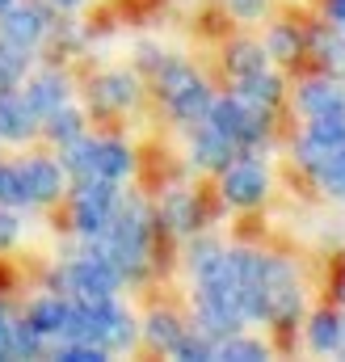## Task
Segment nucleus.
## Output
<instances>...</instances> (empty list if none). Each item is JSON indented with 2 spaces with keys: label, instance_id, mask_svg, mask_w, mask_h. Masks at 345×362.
<instances>
[{
  "label": "nucleus",
  "instance_id": "nucleus-1",
  "mask_svg": "<svg viewBox=\"0 0 345 362\" xmlns=\"http://www.w3.org/2000/svg\"><path fill=\"white\" fill-rule=\"evenodd\" d=\"M156 85H160V97L169 101V110L181 122H202V118H206V110H211V89H206L185 64L169 59V64L156 72Z\"/></svg>",
  "mask_w": 345,
  "mask_h": 362
},
{
  "label": "nucleus",
  "instance_id": "nucleus-2",
  "mask_svg": "<svg viewBox=\"0 0 345 362\" xmlns=\"http://www.w3.org/2000/svg\"><path fill=\"white\" fill-rule=\"evenodd\" d=\"M122 274L114 270L101 253H85L76 262H68L59 274V286L68 291V299H114Z\"/></svg>",
  "mask_w": 345,
  "mask_h": 362
},
{
  "label": "nucleus",
  "instance_id": "nucleus-3",
  "mask_svg": "<svg viewBox=\"0 0 345 362\" xmlns=\"http://www.w3.org/2000/svg\"><path fill=\"white\" fill-rule=\"evenodd\" d=\"M118 206V181L110 177H81L76 181V232L101 236L110 215Z\"/></svg>",
  "mask_w": 345,
  "mask_h": 362
},
{
  "label": "nucleus",
  "instance_id": "nucleus-4",
  "mask_svg": "<svg viewBox=\"0 0 345 362\" xmlns=\"http://www.w3.org/2000/svg\"><path fill=\"white\" fill-rule=\"evenodd\" d=\"M17 169V194H21V206H34V202H51L59 198L64 189V165L59 160H47V156H30Z\"/></svg>",
  "mask_w": 345,
  "mask_h": 362
},
{
  "label": "nucleus",
  "instance_id": "nucleus-5",
  "mask_svg": "<svg viewBox=\"0 0 345 362\" xmlns=\"http://www.w3.org/2000/svg\"><path fill=\"white\" fill-rule=\"evenodd\" d=\"M265 169H261L253 156H240V160H228L223 165V198L232 202V206H253L265 198Z\"/></svg>",
  "mask_w": 345,
  "mask_h": 362
},
{
  "label": "nucleus",
  "instance_id": "nucleus-6",
  "mask_svg": "<svg viewBox=\"0 0 345 362\" xmlns=\"http://www.w3.org/2000/svg\"><path fill=\"white\" fill-rule=\"evenodd\" d=\"M47 13L38 8V4H25V0H13L4 13H0V38L4 42H17V47H34V42H42V34H47Z\"/></svg>",
  "mask_w": 345,
  "mask_h": 362
},
{
  "label": "nucleus",
  "instance_id": "nucleus-7",
  "mask_svg": "<svg viewBox=\"0 0 345 362\" xmlns=\"http://www.w3.org/2000/svg\"><path fill=\"white\" fill-rule=\"evenodd\" d=\"M34 131H38V114L30 110V101L17 97V89L0 93V139H8V144H25Z\"/></svg>",
  "mask_w": 345,
  "mask_h": 362
},
{
  "label": "nucleus",
  "instance_id": "nucleus-8",
  "mask_svg": "<svg viewBox=\"0 0 345 362\" xmlns=\"http://www.w3.org/2000/svg\"><path fill=\"white\" fill-rule=\"evenodd\" d=\"M21 97L30 101V110H34L38 122H42L47 114H55L59 105H68V81H64L59 72H42V76L30 81V89L21 93Z\"/></svg>",
  "mask_w": 345,
  "mask_h": 362
},
{
  "label": "nucleus",
  "instance_id": "nucleus-9",
  "mask_svg": "<svg viewBox=\"0 0 345 362\" xmlns=\"http://www.w3.org/2000/svg\"><path fill=\"white\" fill-rule=\"evenodd\" d=\"M202 122H206V118H202ZM236 152H240V148H236L223 131H215L211 122L198 127V135H194V160H198L202 169H223L228 160H236Z\"/></svg>",
  "mask_w": 345,
  "mask_h": 362
},
{
  "label": "nucleus",
  "instance_id": "nucleus-10",
  "mask_svg": "<svg viewBox=\"0 0 345 362\" xmlns=\"http://www.w3.org/2000/svg\"><path fill=\"white\" fill-rule=\"evenodd\" d=\"M25 320H30L42 337H64V333H68V320H72V299L47 295V299H38V303L30 308Z\"/></svg>",
  "mask_w": 345,
  "mask_h": 362
},
{
  "label": "nucleus",
  "instance_id": "nucleus-11",
  "mask_svg": "<svg viewBox=\"0 0 345 362\" xmlns=\"http://www.w3.org/2000/svg\"><path fill=\"white\" fill-rule=\"evenodd\" d=\"M127 173H131V148L118 139H97L93 144V177L122 181Z\"/></svg>",
  "mask_w": 345,
  "mask_h": 362
},
{
  "label": "nucleus",
  "instance_id": "nucleus-12",
  "mask_svg": "<svg viewBox=\"0 0 345 362\" xmlns=\"http://www.w3.org/2000/svg\"><path fill=\"white\" fill-rule=\"evenodd\" d=\"M299 105L308 118H320V114H345V89L333 81H312L308 89L299 93Z\"/></svg>",
  "mask_w": 345,
  "mask_h": 362
},
{
  "label": "nucleus",
  "instance_id": "nucleus-13",
  "mask_svg": "<svg viewBox=\"0 0 345 362\" xmlns=\"http://www.w3.org/2000/svg\"><path fill=\"white\" fill-rule=\"evenodd\" d=\"M93 101H97L101 110H127V105L135 101V81L122 76V72H110V76H101V81L93 85Z\"/></svg>",
  "mask_w": 345,
  "mask_h": 362
},
{
  "label": "nucleus",
  "instance_id": "nucleus-14",
  "mask_svg": "<svg viewBox=\"0 0 345 362\" xmlns=\"http://www.w3.org/2000/svg\"><path fill=\"white\" fill-rule=\"evenodd\" d=\"M25 68H30V51L17 47V42H4V38H0V93L17 89L21 76H25Z\"/></svg>",
  "mask_w": 345,
  "mask_h": 362
},
{
  "label": "nucleus",
  "instance_id": "nucleus-15",
  "mask_svg": "<svg viewBox=\"0 0 345 362\" xmlns=\"http://www.w3.org/2000/svg\"><path fill=\"white\" fill-rule=\"evenodd\" d=\"M341 320H337V316H333V312H320V316H316V320H312V329H308V341H312V350H324V354H329V350H337V346H341Z\"/></svg>",
  "mask_w": 345,
  "mask_h": 362
},
{
  "label": "nucleus",
  "instance_id": "nucleus-16",
  "mask_svg": "<svg viewBox=\"0 0 345 362\" xmlns=\"http://www.w3.org/2000/svg\"><path fill=\"white\" fill-rule=\"evenodd\" d=\"M42 122H47V135H51L55 144H68V139L85 135V122H81V114H76V110H68V105H59V110H55V114H47Z\"/></svg>",
  "mask_w": 345,
  "mask_h": 362
},
{
  "label": "nucleus",
  "instance_id": "nucleus-17",
  "mask_svg": "<svg viewBox=\"0 0 345 362\" xmlns=\"http://www.w3.org/2000/svg\"><path fill=\"white\" fill-rule=\"evenodd\" d=\"M181 333H185V325H177V316H169V312H156L152 320H148V341L152 346H160V350H169L181 341Z\"/></svg>",
  "mask_w": 345,
  "mask_h": 362
},
{
  "label": "nucleus",
  "instance_id": "nucleus-18",
  "mask_svg": "<svg viewBox=\"0 0 345 362\" xmlns=\"http://www.w3.org/2000/svg\"><path fill=\"white\" fill-rule=\"evenodd\" d=\"M215 358H265V346L232 333V337H219L215 341Z\"/></svg>",
  "mask_w": 345,
  "mask_h": 362
},
{
  "label": "nucleus",
  "instance_id": "nucleus-19",
  "mask_svg": "<svg viewBox=\"0 0 345 362\" xmlns=\"http://www.w3.org/2000/svg\"><path fill=\"white\" fill-rule=\"evenodd\" d=\"M228 68L236 72V81H245V76H253V72H265V51H261V47H236L232 59H228Z\"/></svg>",
  "mask_w": 345,
  "mask_h": 362
},
{
  "label": "nucleus",
  "instance_id": "nucleus-20",
  "mask_svg": "<svg viewBox=\"0 0 345 362\" xmlns=\"http://www.w3.org/2000/svg\"><path fill=\"white\" fill-rule=\"evenodd\" d=\"M165 215H169V223L172 228H194V198H185V194H172L169 198V206H165Z\"/></svg>",
  "mask_w": 345,
  "mask_h": 362
},
{
  "label": "nucleus",
  "instance_id": "nucleus-21",
  "mask_svg": "<svg viewBox=\"0 0 345 362\" xmlns=\"http://www.w3.org/2000/svg\"><path fill=\"white\" fill-rule=\"evenodd\" d=\"M269 55H278V59H295V55H299V34H291V30H274V34H269Z\"/></svg>",
  "mask_w": 345,
  "mask_h": 362
},
{
  "label": "nucleus",
  "instance_id": "nucleus-22",
  "mask_svg": "<svg viewBox=\"0 0 345 362\" xmlns=\"http://www.w3.org/2000/svg\"><path fill=\"white\" fill-rule=\"evenodd\" d=\"M0 202H4V206H21V194H17V169H13V165H0Z\"/></svg>",
  "mask_w": 345,
  "mask_h": 362
},
{
  "label": "nucleus",
  "instance_id": "nucleus-23",
  "mask_svg": "<svg viewBox=\"0 0 345 362\" xmlns=\"http://www.w3.org/2000/svg\"><path fill=\"white\" fill-rule=\"evenodd\" d=\"M316 47H320V55H324V64H329V68H345V42L329 38V34H320V38H316Z\"/></svg>",
  "mask_w": 345,
  "mask_h": 362
},
{
  "label": "nucleus",
  "instance_id": "nucleus-24",
  "mask_svg": "<svg viewBox=\"0 0 345 362\" xmlns=\"http://www.w3.org/2000/svg\"><path fill=\"white\" fill-rule=\"evenodd\" d=\"M17 232H21V223H17V215L0 202V249H8L13 240H17Z\"/></svg>",
  "mask_w": 345,
  "mask_h": 362
},
{
  "label": "nucleus",
  "instance_id": "nucleus-25",
  "mask_svg": "<svg viewBox=\"0 0 345 362\" xmlns=\"http://www.w3.org/2000/svg\"><path fill=\"white\" fill-rule=\"evenodd\" d=\"M228 4H232V13L245 17V21H253V17L265 13V0H228Z\"/></svg>",
  "mask_w": 345,
  "mask_h": 362
},
{
  "label": "nucleus",
  "instance_id": "nucleus-26",
  "mask_svg": "<svg viewBox=\"0 0 345 362\" xmlns=\"http://www.w3.org/2000/svg\"><path fill=\"white\" fill-rule=\"evenodd\" d=\"M8 329H13V316L0 308V358H8Z\"/></svg>",
  "mask_w": 345,
  "mask_h": 362
},
{
  "label": "nucleus",
  "instance_id": "nucleus-27",
  "mask_svg": "<svg viewBox=\"0 0 345 362\" xmlns=\"http://www.w3.org/2000/svg\"><path fill=\"white\" fill-rule=\"evenodd\" d=\"M55 4H64V8H72V4H81V0H55Z\"/></svg>",
  "mask_w": 345,
  "mask_h": 362
},
{
  "label": "nucleus",
  "instance_id": "nucleus-28",
  "mask_svg": "<svg viewBox=\"0 0 345 362\" xmlns=\"http://www.w3.org/2000/svg\"><path fill=\"white\" fill-rule=\"evenodd\" d=\"M8 4H13V0H0V13H4V8H8Z\"/></svg>",
  "mask_w": 345,
  "mask_h": 362
},
{
  "label": "nucleus",
  "instance_id": "nucleus-29",
  "mask_svg": "<svg viewBox=\"0 0 345 362\" xmlns=\"http://www.w3.org/2000/svg\"><path fill=\"white\" fill-rule=\"evenodd\" d=\"M341 333H345V325H341ZM341 341H345V337H341Z\"/></svg>",
  "mask_w": 345,
  "mask_h": 362
}]
</instances>
